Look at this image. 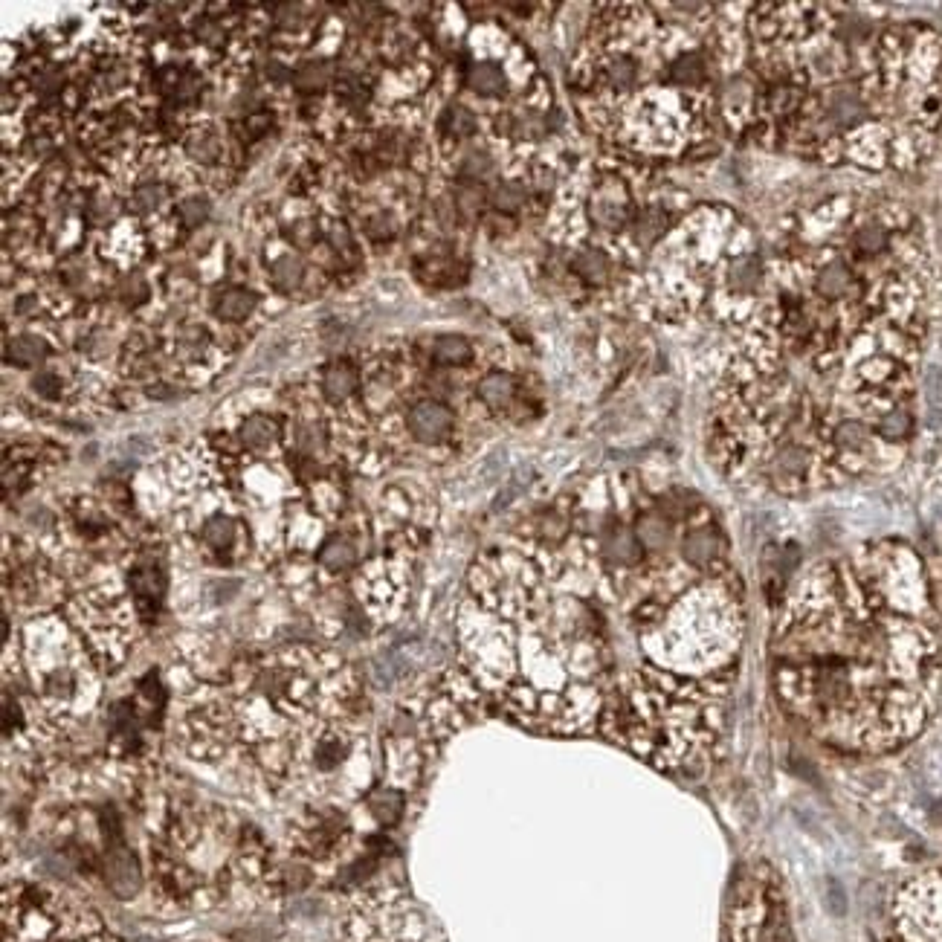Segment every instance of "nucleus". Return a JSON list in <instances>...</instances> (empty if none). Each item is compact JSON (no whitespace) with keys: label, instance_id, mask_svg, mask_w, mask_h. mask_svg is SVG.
<instances>
[{"label":"nucleus","instance_id":"nucleus-1","mask_svg":"<svg viewBox=\"0 0 942 942\" xmlns=\"http://www.w3.org/2000/svg\"><path fill=\"white\" fill-rule=\"evenodd\" d=\"M786 714L844 754H890L937 714L942 644L914 551L876 545L809 571L771 650Z\"/></svg>","mask_w":942,"mask_h":942},{"label":"nucleus","instance_id":"nucleus-2","mask_svg":"<svg viewBox=\"0 0 942 942\" xmlns=\"http://www.w3.org/2000/svg\"><path fill=\"white\" fill-rule=\"evenodd\" d=\"M151 890L174 908L209 911L238 887L273 882V858L261 832L221 803H166L148 841Z\"/></svg>","mask_w":942,"mask_h":942},{"label":"nucleus","instance_id":"nucleus-3","mask_svg":"<svg viewBox=\"0 0 942 942\" xmlns=\"http://www.w3.org/2000/svg\"><path fill=\"white\" fill-rule=\"evenodd\" d=\"M3 942H114L82 899L41 879L3 882Z\"/></svg>","mask_w":942,"mask_h":942},{"label":"nucleus","instance_id":"nucleus-4","mask_svg":"<svg viewBox=\"0 0 942 942\" xmlns=\"http://www.w3.org/2000/svg\"><path fill=\"white\" fill-rule=\"evenodd\" d=\"M731 942H795L783 890L769 867H754L737 885L728 916Z\"/></svg>","mask_w":942,"mask_h":942},{"label":"nucleus","instance_id":"nucleus-5","mask_svg":"<svg viewBox=\"0 0 942 942\" xmlns=\"http://www.w3.org/2000/svg\"><path fill=\"white\" fill-rule=\"evenodd\" d=\"M354 838L357 829L345 806L314 800L290 824V853L308 867H334L348 856Z\"/></svg>","mask_w":942,"mask_h":942},{"label":"nucleus","instance_id":"nucleus-6","mask_svg":"<svg viewBox=\"0 0 942 942\" xmlns=\"http://www.w3.org/2000/svg\"><path fill=\"white\" fill-rule=\"evenodd\" d=\"M890 942H942V864L914 876L896 893Z\"/></svg>","mask_w":942,"mask_h":942},{"label":"nucleus","instance_id":"nucleus-7","mask_svg":"<svg viewBox=\"0 0 942 942\" xmlns=\"http://www.w3.org/2000/svg\"><path fill=\"white\" fill-rule=\"evenodd\" d=\"M406 427L409 435L418 441V444H441L453 435L456 429V415L447 403L441 400H421L409 409V418H406Z\"/></svg>","mask_w":942,"mask_h":942},{"label":"nucleus","instance_id":"nucleus-8","mask_svg":"<svg viewBox=\"0 0 942 942\" xmlns=\"http://www.w3.org/2000/svg\"><path fill=\"white\" fill-rule=\"evenodd\" d=\"M363 806L369 809L377 827H395L403 815V806H406V795L395 789V786H372L366 795H363Z\"/></svg>","mask_w":942,"mask_h":942},{"label":"nucleus","instance_id":"nucleus-9","mask_svg":"<svg viewBox=\"0 0 942 942\" xmlns=\"http://www.w3.org/2000/svg\"><path fill=\"white\" fill-rule=\"evenodd\" d=\"M200 540H203V545H206L212 554H218V557L232 554V548L238 543V525H235V519L227 514L209 516V519L203 522V528H200Z\"/></svg>","mask_w":942,"mask_h":942},{"label":"nucleus","instance_id":"nucleus-10","mask_svg":"<svg viewBox=\"0 0 942 942\" xmlns=\"http://www.w3.org/2000/svg\"><path fill=\"white\" fill-rule=\"evenodd\" d=\"M238 441L253 453H264L279 441V424L267 415H250L238 429Z\"/></svg>","mask_w":942,"mask_h":942},{"label":"nucleus","instance_id":"nucleus-11","mask_svg":"<svg viewBox=\"0 0 942 942\" xmlns=\"http://www.w3.org/2000/svg\"><path fill=\"white\" fill-rule=\"evenodd\" d=\"M128 583H131V592H134V598H137L140 606L160 603L163 592H166V571L160 569V566H137V569L131 571Z\"/></svg>","mask_w":942,"mask_h":942},{"label":"nucleus","instance_id":"nucleus-12","mask_svg":"<svg viewBox=\"0 0 942 942\" xmlns=\"http://www.w3.org/2000/svg\"><path fill=\"white\" fill-rule=\"evenodd\" d=\"M516 395V383L511 374L505 372H493L482 377V383H479V398L485 403L487 409H493V412H499V409H508L511 406V400Z\"/></svg>","mask_w":942,"mask_h":942},{"label":"nucleus","instance_id":"nucleus-13","mask_svg":"<svg viewBox=\"0 0 942 942\" xmlns=\"http://www.w3.org/2000/svg\"><path fill=\"white\" fill-rule=\"evenodd\" d=\"M316 560H319L322 569L334 571V574L354 569V563H357V545L351 543L348 537H331V540L322 543Z\"/></svg>","mask_w":942,"mask_h":942},{"label":"nucleus","instance_id":"nucleus-14","mask_svg":"<svg viewBox=\"0 0 942 942\" xmlns=\"http://www.w3.org/2000/svg\"><path fill=\"white\" fill-rule=\"evenodd\" d=\"M467 85L479 96H499L505 93V73L493 61H476L467 73Z\"/></svg>","mask_w":942,"mask_h":942},{"label":"nucleus","instance_id":"nucleus-15","mask_svg":"<svg viewBox=\"0 0 942 942\" xmlns=\"http://www.w3.org/2000/svg\"><path fill=\"white\" fill-rule=\"evenodd\" d=\"M258 296L250 290H227L215 299V314L218 319H227V322H238V319H247V316L256 311Z\"/></svg>","mask_w":942,"mask_h":942},{"label":"nucleus","instance_id":"nucleus-16","mask_svg":"<svg viewBox=\"0 0 942 942\" xmlns=\"http://www.w3.org/2000/svg\"><path fill=\"white\" fill-rule=\"evenodd\" d=\"M357 383H360L357 369H354V366H348V363H334V366L325 372V380H322L325 395H328L331 400L351 398V395L357 392Z\"/></svg>","mask_w":942,"mask_h":942},{"label":"nucleus","instance_id":"nucleus-17","mask_svg":"<svg viewBox=\"0 0 942 942\" xmlns=\"http://www.w3.org/2000/svg\"><path fill=\"white\" fill-rule=\"evenodd\" d=\"M432 357H435V363H441V366H464V363H470L473 348H470V343H467L464 337L450 334V337H441V340L435 343Z\"/></svg>","mask_w":942,"mask_h":942},{"label":"nucleus","instance_id":"nucleus-18","mask_svg":"<svg viewBox=\"0 0 942 942\" xmlns=\"http://www.w3.org/2000/svg\"><path fill=\"white\" fill-rule=\"evenodd\" d=\"M592 215H595V221H598L600 227H621L624 218H627V200H624V195H606V192H603V195L592 203Z\"/></svg>","mask_w":942,"mask_h":942},{"label":"nucleus","instance_id":"nucleus-19","mask_svg":"<svg viewBox=\"0 0 942 942\" xmlns=\"http://www.w3.org/2000/svg\"><path fill=\"white\" fill-rule=\"evenodd\" d=\"M47 343L41 340V337H32V334H24V337H15L12 343H9V360L12 363H18V366H35V363H41L44 357H47Z\"/></svg>","mask_w":942,"mask_h":942},{"label":"nucleus","instance_id":"nucleus-20","mask_svg":"<svg viewBox=\"0 0 942 942\" xmlns=\"http://www.w3.org/2000/svg\"><path fill=\"white\" fill-rule=\"evenodd\" d=\"M574 273L580 279H586L589 285H600L609 276V258L603 256L600 250H583L580 256L574 258Z\"/></svg>","mask_w":942,"mask_h":942},{"label":"nucleus","instance_id":"nucleus-21","mask_svg":"<svg viewBox=\"0 0 942 942\" xmlns=\"http://www.w3.org/2000/svg\"><path fill=\"white\" fill-rule=\"evenodd\" d=\"M705 58L699 56V53H693V56H682L679 61H673V67H670V79L676 82V85H685L693 87L699 85L702 79H705Z\"/></svg>","mask_w":942,"mask_h":942},{"label":"nucleus","instance_id":"nucleus-22","mask_svg":"<svg viewBox=\"0 0 942 942\" xmlns=\"http://www.w3.org/2000/svg\"><path fill=\"white\" fill-rule=\"evenodd\" d=\"M299 282H302V264H299V258L285 256L273 264V285L279 287V290H293V287H299Z\"/></svg>","mask_w":942,"mask_h":942},{"label":"nucleus","instance_id":"nucleus-23","mask_svg":"<svg viewBox=\"0 0 942 942\" xmlns=\"http://www.w3.org/2000/svg\"><path fill=\"white\" fill-rule=\"evenodd\" d=\"M441 125H444V131L447 134H453V137H467V134H473L476 131V119L473 114L464 108V105H453V108H447V114L441 119Z\"/></svg>","mask_w":942,"mask_h":942},{"label":"nucleus","instance_id":"nucleus-24","mask_svg":"<svg viewBox=\"0 0 942 942\" xmlns=\"http://www.w3.org/2000/svg\"><path fill=\"white\" fill-rule=\"evenodd\" d=\"M328 76H331V70H328V64L325 61H311V64H305L302 70H299V87L302 90H319V87L328 85Z\"/></svg>","mask_w":942,"mask_h":942},{"label":"nucleus","instance_id":"nucleus-25","mask_svg":"<svg viewBox=\"0 0 942 942\" xmlns=\"http://www.w3.org/2000/svg\"><path fill=\"white\" fill-rule=\"evenodd\" d=\"M522 200H525V192H522L519 183H502L496 189V195H493L496 209H502V212H516L522 206Z\"/></svg>","mask_w":942,"mask_h":942},{"label":"nucleus","instance_id":"nucleus-26","mask_svg":"<svg viewBox=\"0 0 942 942\" xmlns=\"http://www.w3.org/2000/svg\"><path fill=\"white\" fill-rule=\"evenodd\" d=\"M177 212H180V218H183L189 227H198V224H203V221L209 218V200L206 198L183 200Z\"/></svg>","mask_w":942,"mask_h":942},{"label":"nucleus","instance_id":"nucleus-27","mask_svg":"<svg viewBox=\"0 0 942 942\" xmlns=\"http://www.w3.org/2000/svg\"><path fill=\"white\" fill-rule=\"evenodd\" d=\"M458 209L464 212V215H476V212H482V206H485V195H482V189H476V186H464L461 192H458Z\"/></svg>","mask_w":942,"mask_h":942},{"label":"nucleus","instance_id":"nucleus-28","mask_svg":"<svg viewBox=\"0 0 942 942\" xmlns=\"http://www.w3.org/2000/svg\"><path fill=\"white\" fill-rule=\"evenodd\" d=\"M189 151H192V157H198V160H215V154H218V140L212 137V134H195L192 140H189Z\"/></svg>","mask_w":942,"mask_h":942},{"label":"nucleus","instance_id":"nucleus-29","mask_svg":"<svg viewBox=\"0 0 942 942\" xmlns=\"http://www.w3.org/2000/svg\"><path fill=\"white\" fill-rule=\"evenodd\" d=\"M160 200H163V186L148 183V186H140V189H137V195H134V206H137L140 212H148V209H157V206H160Z\"/></svg>","mask_w":942,"mask_h":942},{"label":"nucleus","instance_id":"nucleus-30","mask_svg":"<svg viewBox=\"0 0 942 942\" xmlns=\"http://www.w3.org/2000/svg\"><path fill=\"white\" fill-rule=\"evenodd\" d=\"M32 389L47 400H56L58 395H61V383H58L53 374H38V377L32 380Z\"/></svg>","mask_w":942,"mask_h":942},{"label":"nucleus","instance_id":"nucleus-31","mask_svg":"<svg viewBox=\"0 0 942 942\" xmlns=\"http://www.w3.org/2000/svg\"><path fill=\"white\" fill-rule=\"evenodd\" d=\"M395 218L392 215H377L372 218V224H369V235H372L374 241H386V238H392L395 235Z\"/></svg>","mask_w":942,"mask_h":942},{"label":"nucleus","instance_id":"nucleus-32","mask_svg":"<svg viewBox=\"0 0 942 942\" xmlns=\"http://www.w3.org/2000/svg\"><path fill=\"white\" fill-rule=\"evenodd\" d=\"M609 76H612L615 85H629V82L635 79V64H632L629 58H618V61L609 67Z\"/></svg>","mask_w":942,"mask_h":942},{"label":"nucleus","instance_id":"nucleus-33","mask_svg":"<svg viewBox=\"0 0 942 942\" xmlns=\"http://www.w3.org/2000/svg\"><path fill=\"white\" fill-rule=\"evenodd\" d=\"M487 169H490V160H487L485 154H479V151L470 157V166H464V172L467 174H485Z\"/></svg>","mask_w":942,"mask_h":942},{"label":"nucleus","instance_id":"nucleus-34","mask_svg":"<svg viewBox=\"0 0 942 942\" xmlns=\"http://www.w3.org/2000/svg\"><path fill=\"white\" fill-rule=\"evenodd\" d=\"M198 35L206 41V44H218V41L224 38V32H221L218 27H212V24H203V27H198Z\"/></svg>","mask_w":942,"mask_h":942}]
</instances>
